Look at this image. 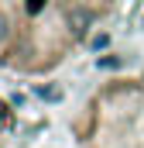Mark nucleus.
<instances>
[{
	"label": "nucleus",
	"mask_w": 144,
	"mask_h": 148,
	"mask_svg": "<svg viewBox=\"0 0 144 148\" xmlns=\"http://www.w3.org/2000/svg\"><path fill=\"white\" fill-rule=\"evenodd\" d=\"M93 117L103 121V138H86L93 148H144V93L130 90L124 103L93 107Z\"/></svg>",
	"instance_id": "obj_1"
}]
</instances>
